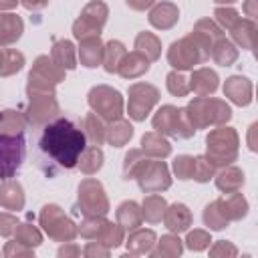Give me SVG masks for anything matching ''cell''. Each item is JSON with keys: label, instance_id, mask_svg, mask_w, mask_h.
Masks as SVG:
<instances>
[{"label": "cell", "instance_id": "cell-1", "mask_svg": "<svg viewBox=\"0 0 258 258\" xmlns=\"http://www.w3.org/2000/svg\"><path fill=\"white\" fill-rule=\"evenodd\" d=\"M85 147L87 137L83 131V121L75 115L60 113L36 129L32 155L36 167L46 177H54L58 171L75 169Z\"/></svg>", "mask_w": 258, "mask_h": 258}, {"label": "cell", "instance_id": "cell-2", "mask_svg": "<svg viewBox=\"0 0 258 258\" xmlns=\"http://www.w3.org/2000/svg\"><path fill=\"white\" fill-rule=\"evenodd\" d=\"M183 109L194 129L226 125L232 119L230 105L224 99H216V97H194Z\"/></svg>", "mask_w": 258, "mask_h": 258}, {"label": "cell", "instance_id": "cell-3", "mask_svg": "<svg viewBox=\"0 0 258 258\" xmlns=\"http://www.w3.org/2000/svg\"><path fill=\"white\" fill-rule=\"evenodd\" d=\"M238 133L232 127L218 125L206 135V157L214 167L230 165L238 159Z\"/></svg>", "mask_w": 258, "mask_h": 258}, {"label": "cell", "instance_id": "cell-4", "mask_svg": "<svg viewBox=\"0 0 258 258\" xmlns=\"http://www.w3.org/2000/svg\"><path fill=\"white\" fill-rule=\"evenodd\" d=\"M208 58L210 50L191 32L179 40H173L167 48V62L173 67V71H194L196 64H202Z\"/></svg>", "mask_w": 258, "mask_h": 258}, {"label": "cell", "instance_id": "cell-5", "mask_svg": "<svg viewBox=\"0 0 258 258\" xmlns=\"http://www.w3.org/2000/svg\"><path fill=\"white\" fill-rule=\"evenodd\" d=\"M151 125L157 133L173 137V139H189L196 133L194 125L189 123L185 115V109L175 107V105H161L157 113L153 115Z\"/></svg>", "mask_w": 258, "mask_h": 258}, {"label": "cell", "instance_id": "cell-6", "mask_svg": "<svg viewBox=\"0 0 258 258\" xmlns=\"http://www.w3.org/2000/svg\"><path fill=\"white\" fill-rule=\"evenodd\" d=\"M38 222L44 230V234L52 242H73L79 232L77 224L64 214V210L56 204H44L38 214Z\"/></svg>", "mask_w": 258, "mask_h": 258}, {"label": "cell", "instance_id": "cell-7", "mask_svg": "<svg viewBox=\"0 0 258 258\" xmlns=\"http://www.w3.org/2000/svg\"><path fill=\"white\" fill-rule=\"evenodd\" d=\"M26 97L28 101L22 107V115H24L26 127L32 131H36L38 127H42L44 123L52 121L62 113L54 93H28Z\"/></svg>", "mask_w": 258, "mask_h": 258}, {"label": "cell", "instance_id": "cell-8", "mask_svg": "<svg viewBox=\"0 0 258 258\" xmlns=\"http://www.w3.org/2000/svg\"><path fill=\"white\" fill-rule=\"evenodd\" d=\"M77 210L83 214V218H87V216H107L111 206H109V198H107V194L103 189V183L99 179L85 177L79 183Z\"/></svg>", "mask_w": 258, "mask_h": 258}, {"label": "cell", "instance_id": "cell-9", "mask_svg": "<svg viewBox=\"0 0 258 258\" xmlns=\"http://www.w3.org/2000/svg\"><path fill=\"white\" fill-rule=\"evenodd\" d=\"M87 103L93 109V113H97L107 123L119 119L125 107L121 93L109 85H95L87 95Z\"/></svg>", "mask_w": 258, "mask_h": 258}, {"label": "cell", "instance_id": "cell-10", "mask_svg": "<svg viewBox=\"0 0 258 258\" xmlns=\"http://www.w3.org/2000/svg\"><path fill=\"white\" fill-rule=\"evenodd\" d=\"M109 8L103 0H91L79 14V18L73 22V34L77 40L89 38V36H99L107 24Z\"/></svg>", "mask_w": 258, "mask_h": 258}, {"label": "cell", "instance_id": "cell-11", "mask_svg": "<svg viewBox=\"0 0 258 258\" xmlns=\"http://www.w3.org/2000/svg\"><path fill=\"white\" fill-rule=\"evenodd\" d=\"M135 179L143 194H159L171 187V175L167 163L155 157H147V161L137 171Z\"/></svg>", "mask_w": 258, "mask_h": 258}, {"label": "cell", "instance_id": "cell-12", "mask_svg": "<svg viewBox=\"0 0 258 258\" xmlns=\"http://www.w3.org/2000/svg\"><path fill=\"white\" fill-rule=\"evenodd\" d=\"M127 95V113L133 121H145L151 109L159 103V89L151 83H133Z\"/></svg>", "mask_w": 258, "mask_h": 258}, {"label": "cell", "instance_id": "cell-13", "mask_svg": "<svg viewBox=\"0 0 258 258\" xmlns=\"http://www.w3.org/2000/svg\"><path fill=\"white\" fill-rule=\"evenodd\" d=\"M24 155H26L24 135L18 137L0 135V179L14 177L22 167Z\"/></svg>", "mask_w": 258, "mask_h": 258}, {"label": "cell", "instance_id": "cell-14", "mask_svg": "<svg viewBox=\"0 0 258 258\" xmlns=\"http://www.w3.org/2000/svg\"><path fill=\"white\" fill-rule=\"evenodd\" d=\"M189 83V91L196 97H210L218 91L220 87V77L214 69L210 67H200L196 71H191V77L187 79Z\"/></svg>", "mask_w": 258, "mask_h": 258}, {"label": "cell", "instance_id": "cell-15", "mask_svg": "<svg viewBox=\"0 0 258 258\" xmlns=\"http://www.w3.org/2000/svg\"><path fill=\"white\" fill-rule=\"evenodd\" d=\"M224 97L238 107H248L252 103V83L242 75H232L224 83Z\"/></svg>", "mask_w": 258, "mask_h": 258}, {"label": "cell", "instance_id": "cell-16", "mask_svg": "<svg viewBox=\"0 0 258 258\" xmlns=\"http://www.w3.org/2000/svg\"><path fill=\"white\" fill-rule=\"evenodd\" d=\"M163 224L169 232L173 234H181L185 230H189L191 226V212L185 204H171V206H165V212H163Z\"/></svg>", "mask_w": 258, "mask_h": 258}, {"label": "cell", "instance_id": "cell-17", "mask_svg": "<svg viewBox=\"0 0 258 258\" xmlns=\"http://www.w3.org/2000/svg\"><path fill=\"white\" fill-rule=\"evenodd\" d=\"M149 24L157 30H169L177 24L179 20V8L173 2H159L153 4V8L149 10Z\"/></svg>", "mask_w": 258, "mask_h": 258}, {"label": "cell", "instance_id": "cell-18", "mask_svg": "<svg viewBox=\"0 0 258 258\" xmlns=\"http://www.w3.org/2000/svg\"><path fill=\"white\" fill-rule=\"evenodd\" d=\"M220 212L224 214V218L228 222H240L242 218H246L248 214V202L240 191H232V194H224L222 198L216 200Z\"/></svg>", "mask_w": 258, "mask_h": 258}, {"label": "cell", "instance_id": "cell-19", "mask_svg": "<svg viewBox=\"0 0 258 258\" xmlns=\"http://www.w3.org/2000/svg\"><path fill=\"white\" fill-rule=\"evenodd\" d=\"M105 42L99 36H89L79 40V60L87 69H97L103 62Z\"/></svg>", "mask_w": 258, "mask_h": 258}, {"label": "cell", "instance_id": "cell-20", "mask_svg": "<svg viewBox=\"0 0 258 258\" xmlns=\"http://www.w3.org/2000/svg\"><path fill=\"white\" fill-rule=\"evenodd\" d=\"M0 208L18 212L24 208V189L16 179H2L0 183Z\"/></svg>", "mask_w": 258, "mask_h": 258}, {"label": "cell", "instance_id": "cell-21", "mask_svg": "<svg viewBox=\"0 0 258 258\" xmlns=\"http://www.w3.org/2000/svg\"><path fill=\"white\" fill-rule=\"evenodd\" d=\"M149 67H151V62L141 52L133 50V52H127L123 56V60L119 62L117 75L123 77V79H129V81L131 79H139V77H143L149 71Z\"/></svg>", "mask_w": 258, "mask_h": 258}, {"label": "cell", "instance_id": "cell-22", "mask_svg": "<svg viewBox=\"0 0 258 258\" xmlns=\"http://www.w3.org/2000/svg\"><path fill=\"white\" fill-rule=\"evenodd\" d=\"M24 32V22L18 14L0 12V46H10L20 40Z\"/></svg>", "mask_w": 258, "mask_h": 258}, {"label": "cell", "instance_id": "cell-23", "mask_svg": "<svg viewBox=\"0 0 258 258\" xmlns=\"http://www.w3.org/2000/svg\"><path fill=\"white\" fill-rule=\"evenodd\" d=\"M256 32H258L256 20H250V18H240L230 28V36H232L234 44H238L244 50H252L254 48V44H256Z\"/></svg>", "mask_w": 258, "mask_h": 258}, {"label": "cell", "instance_id": "cell-24", "mask_svg": "<svg viewBox=\"0 0 258 258\" xmlns=\"http://www.w3.org/2000/svg\"><path fill=\"white\" fill-rule=\"evenodd\" d=\"M155 240H157V236H155L153 230L133 228L131 234H129L127 240H125V246H127V252H129V254L143 256V254H149V252H151Z\"/></svg>", "mask_w": 258, "mask_h": 258}, {"label": "cell", "instance_id": "cell-25", "mask_svg": "<svg viewBox=\"0 0 258 258\" xmlns=\"http://www.w3.org/2000/svg\"><path fill=\"white\" fill-rule=\"evenodd\" d=\"M216 177V187L224 194H232V191H240L242 185H244V171L240 167H234L232 163L230 165H224L218 173H214Z\"/></svg>", "mask_w": 258, "mask_h": 258}, {"label": "cell", "instance_id": "cell-26", "mask_svg": "<svg viewBox=\"0 0 258 258\" xmlns=\"http://www.w3.org/2000/svg\"><path fill=\"white\" fill-rule=\"evenodd\" d=\"M30 73L36 75V77H40V79H44V81H48V83H52V85H58V83L64 81V71L48 54L36 56L34 62H32Z\"/></svg>", "mask_w": 258, "mask_h": 258}, {"label": "cell", "instance_id": "cell-27", "mask_svg": "<svg viewBox=\"0 0 258 258\" xmlns=\"http://www.w3.org/2000/svg\"><path fill=\"white\" fill-rule=\"evenodd\" d=\"M141 151L155 159H165L171 153V143L157 131H147L141 137Z\"/></svg>", "mask_w": 258, "mask_h": 258}, {"label": "cell", "instance_id": "cell-28", "mask_svg": "<svg viewBox=\"0 0 258 258\" xmlns=\"http://www.w3.org/2000/svg\"><path fill=\"white\" fill-rule=\"evenodd\" d=\"M50 58L62 69V71H73L77 69V52H75V44L67 38H58L52 42L50 48Z\"/></svg>", "mask_w": 258, "mask_h": 258}, {"label": "cell", "instance_id": "cell-29", "mask_svg": "<svg viewBox=\"0 0 258 258\" xmlns=\"http://www.w3.org/2000/svg\"><path fill=\"white\" fill-rule=\"evenodd\" d=\"M210 58L220 67H232L238 60V48L230 38L220 36L210 48Z\"/></svg>", "mask_w": 258, "mask_h": 258}, {"label": "cell", "instance_id": "cell-30", "mask_svg": "<svg viewBox=\"0 0 258 258\" xmlns=\"http://www.w3.org/2000/svg\"><path fill=\"white\" fill-rule=\"evenodd\" d=\"M115 218H117V224L123 230H133V228H139L143 224L141 206L133 200H127V202L119 204V208L115 210Z\"/></svg>", "mask_w": 258, "mask_h": 258}, {"label": "cell", "instance_id": "cell-31", "mask_svg": "<svg viewBox=\"0 0 258 258\" xmlns=\"http://www.w3.org/2000/svg\"><path fill=\"white\" fill-rule=\"evenodd\" d=\"M107 121H103L97 113H87L83 119V131L85 137L91 145H103L105 143V135H107Z\"/></svg>", "mask_w": 258, "mask_h": 258}, {"label": "cell", "instance_id": "cell-32", "mask_svg": "<svg viewBox=\"0 0 258 258\" xmlns=\"http://www.w3.org/2000/svg\"><path fill=\"white\" fill-rule=\"evenodd\" d=\"M135 50L137 52H141L149 62H155L159 56H161V40L153 34V32H147V30H143V32H139L137 36H135Z\"/></svg>", "mask_w": 258, "mask_h": 258}, {"label": "cell", "instance_id": "cell-33", "mask_svg": "<svg viewBox=\"0 0 258 258\" xmlns=\"http://www.w3.org/2000/svg\"><path fill=\"white\" fill-rule=\"evenodd\" d=\"M133 137V125L127 121V119H115L109 123L107 127V135H105V141H109L113 147H123L129 143V139Z\"/></svg>", "mask_w": 258, "mask_h": 258}, {"label": "cell", "instance_id": "cell-34", "mask_svg": "<svg viewBox=\"0 0 258 258\" xmlns=\"http://www.w3.org/2000/svg\"><path fill=\"white\" fill-rule=\"evenodd\" d=\"M165 198L159 196V194H149L145 196L143 204H141V216L147 224H159L161 218H163V212H165Z\"/></svg>", "mask_w": 258, "mask_h": 258}, {"label": "cell", "instance_id": "cell-35", "mask_svg": "<svg viewBox=\"0 0 258 258\" xmlns=\"http://www.w3.org/2000/svg\"><path fill=\"white\" fill-rule=\"evenodd\" d=\"M153 246L155 248H151V252H149L153 258H173L183 252V244L177 238V234H165L159 240H155Z\"/></svg>", "mask_w": 258, "mask_h": 258}, {"label": "cell", "instance_id": "cell-36", "mask_svg": "<svg viewBox=\"0 0 258 258\" xmlns=\"http://www.w3.org/2000/svg\"><path fill=\"white\" fill-rule=\"evenodd\" d=\"M24 67V54L16 48L0 46V77H12Z\"/></svg>", "mask_w": 258, "mask_h": 258}, {"label": "cell", "instance_id": "cell-37", "mask_svg": "<svg viewBox=\"0 0 258 258\" xmlns=\"http://www.w3.org/2000/svg\"><path fill=\"white\" fill-rule=\"evenodd\" d=\"M103 161H105V155H103L101 147L99 145H91V147H85V151L81 153L77 167L81 169V173L93 175L103 167Z\"/></svg>", "mask_w": 258, "mask_h": 258}, {"label": "cell", "instance_id": "cell-38", "mask_svg": "<svg viewBox=\"0 0 258 258\" xmlns=\"http://www.w3.org/2000/svg\"><path fill=\"white\" fill-rule=\"evenodd\" d=\"M109 220L105 216H87L81 220V224L77 226V232L85 238V240H95L99 242V238L103 236V232L107 230Z\"/></svg>", "mask_w": 258, "mask_h": 258}, {"label": "cell", "instance_id": "cell-39", "mask_svg": "<svg viewBox=\"0 0 258 258\" xmlns=\"http://www.w3.org/2000/svg\"><path fill=\"white\" fill-rule=\"evenodd\" d=\"M127 54V48H125V44L121 42V40H109L107 44H105V50H103V69L107 71V73H117V69H119V62L123 60V56Z\"/></svg>", "mask_w": 258, "mask_h": 258}, {"label": "cell", "instance_id": "cell-40", "mask_svg": "<svg viewBox=\"0 0 258 258\" xmlns=\"http://www.w3.org/2000/svg\"><path fill=\"white\" fill-rule=\"evenodd\" d=\"M14 240L20 242V244H24V246H28V248H36V246L42 244V234H40V230L36 226H32V224H20L18 222V226L14 230Z\"/></svg>", "mask_w": 258, "mask_h": 258}, {"label": "cell", "instance_id": "cell-41", "mask_svg": "<svg viewBox=\"0 0 258 258\" xmlns=\"http://www.w3.org/2000/svg\"><path fill=\"white\" fill-rule=\"evenodd\" d=\"M147 157L149 155H145L141 149H129L125 153V159H123V177L125 179H135L137 171L147 161Z\"/></svg>", "mask_w": 258, "mask_h": 258}, {"label": "cell", "instance_id": "cell-42", "mask_svg": "<svg viewBox=\"0 0 258 258\" xmlns=\"http://www.w3.org/2000/svg\"><path fill=\"white\" fill-rule=\"evenodd\" d=\"M202 218H204V224H206L210 230H224V228H228V226H230V222H228V220L224 218V214L220 212V208H218L216 200H214V202H210V204L204 208Z\"/></svg>", "mask_w": 258, "mask_h": 258}, {"label": "cell", "instance_id": "cell-43", "mask_svg": "<svg viewBox=\"0 0 258 258\" xmlns=\"http://www.w3.org/2000/svg\"><path fill=\"white\" fill-rule=\"evenodd\" d=\"M165 87H167L169 95H173V97H185V95L189 93V83H187V79L183 77L181 71H171V73H167V77H165Z\"/></svg>", "mask_w": 258, "mask_h": 258}, {"label": "cell", "instance_id": "cell-44", "mask_svg": "<svg viewBox=\"0 0 258 258\" xmlns=\"http://www.w3.org/2000/svg\"><path fill=\"white\" fill-rule=\"evenodd\" d=\"M240 18H242V16H240L238 10L232 8V6H218V8L214 10V22H216L222 30H230Z\"/></svg>", "mask_w": 258, "mask_h": 258}, {"label": "cell", "instance_id": "cell-45", "mask_svg": "<svg viewBox=\"0 0 258 258\" xmlns=\"http://www.w3.org/2000/svg\"><path fill=\"white\" fill-rule=\"evenodd\" d=\"M216 173V167L208 161L206 155H196L194 157V173H191V179L200 181V183H206L214 177Z\"/></svg>", "mask_w": 258, "mask_h": 258}, {"label": "cell", "instance_id": "cell-46", "mask_svg": "<svg viewBox=\"0 0 258 258\" xmlns=\"http://www.w3.org/2000/svg\"><path fill=\"white\" fill-rule=\"evenodd\" d=\"M173 173L177 175V179H191L194 173V155H177L171 163Z\"/></svg>", "mask_w": 258, "mask_h": 258}, {"label": "cell", "instance_id": "cell-47", "mask_svg": "<svg viewBox=\"0 0 258 258\" xmlns=\"http://www.w3.org/2000/svg\"><path fill=\"white\" fill-rule=\"evenodd\" d=\"M210 242H212V238H210V232H206V230H191L185 238V246L194 252L206 250L210 246Z\"/></svg>", "mask_w": 258, "mask_h": 258}, {"label": "cell", "instance_id": "cell-48", "mask_svg": "<svg viewBox=\"0 0 258 258\" xmlns=\"http://www.w3.org/2000/svg\"><path fill=\"white\" fill-rule=\"evenodd\" d=\"M238 254V248L232 244V242H228V240H218L212 248H210V256H214V258H220V256H224V258H234Z\"/></svg>", "mask_w": 258, "mask_h": 258}, {"label": "cell", "instance_id": "cell-49", "mask_svg": "<svg viewBox=\"0 0 258 258\" xmlns=\"http://www.w3.org/2000/svg\"><path fill=\"white\" fill-rule=\"evenodd\" d=\"M18 226V218L8 214V212H0V236L10 238L14 236V230Z\"/></svg>", "mask_w": 258, "mask_h": 258}, {"label": "cell", "instance_id": "cell-50", "mask_svg": "<svg viewBox=\"0 0 258 258\" xmlns=\"http://www.w3.org/2000/svg\"><path fill=\"white\" fill-rule=\"evenodd\" d=\"M4 256H8V258H14V256H32V248H28V246L12 240V242H6Z\"/></svg>", "mask_w": 258, "mask_h": 258}, {"label": "cell", "instance_id": "cell-51", "mask_svg": "<svg viewBox=\"0 0 258 258\" xmlns=\"http://www.w3.org/2000/svg\"><path fill=\"white\" fill-rule=\"evenodd\" d=\"M109 252H111V248H107V246H103L101 242H95V240H91V242L85 246V250H83V254H85L87 258H95V256L107 258Z\"/></svg>", "mask_w": 258, "mask_h": 258}, {"label": "cell", "instance_id": "cell-52", "mask_svg": "<svg viewBox=\"0 0 258 258\" xmlns=\"http://www.w3.org/2000/svg\"><path fill=\"white\" fill-rule=\"evenodd\" d=\"M157 0H125V4L131 8V10H137V12H143V10H149Z\"/></svg>", "mask_w": 258, "mask_h": 258}, {"label": "cell", "instance_id": "cell-53", "mask_svg": "<svg viewBox=\"0 0 258 258\" xmlns=\"http://www.w3.org/2000/svg\"><path fill=\"white\" fill-rule=\"evenodd\" d=\"M48 2H50V0H20V4H22L26 10H32V12H38V10L46 8Z\"/></svg>", "mask_w": 258, "mask_h": 258}, {"label": "cell", "instance_id": "cell-54", "mask_svg": "<svg viewBox=\"0 0 258 258\" xmlns=\"http://www.w3.org/2000/svg\"><path fill=\"white\" fill-rule=\"evenodd\" d=\"M81 254V248L77 246V244H73V242H64V246L62 248H58V256H79Z\"/></svg>", "mask_w": 258, "mask_h": 258}, {"label": "cell", "instance_id": "cell-55", "mask_svg": "<svg viewBox=\"0 0 258 258\" xmlns=\"http://www.w3.org/2000/svg\"><path fill=\"white\" fill-rule=\"evenodd\" d=\"M256 4H258V0H246V2H244V6H242L244 14H246V16L250 18V20H256V16H258Z\"/></svg>", "mask_w": 258, "mask_h": 258}, {"label": "cell", "instance_id": "cell-56", "mask_svg": "<svg viewBox=\"0 0 258 258\" xmlns=\"http://www.w3.org/2000/svg\"><path fill=\"white\" fill-rule=\"evenodd\" d=\"M20 4V0H0V12L2 10H12Z\"/></svg>", "mask_w": 258, "mask_h": 258}, {"label": "cell", "instance_id": "cell-57", "mask_svg": "<svg viewBox=\"0 0 258 258\" xmlns=\"http://www.w3.org/2000/svg\"><path fill=\"white\" fill-rule=\"evenodd\" d=\"M254 129H256V123L250 127V133H248V147L252 151H256V141H254Z\"/></svg>", "mask_w": 258, "mask_h": 258}, {"label": "cell", "instance_id": "cell-58", "mask_svg": "<svg viewBox=\"0 0 258 258\" xmlns=\"http://www.w3.org/2000/svg\"><path fill=\"white\" fill-rule=\"evenodd\" d=\"M214 2H216V4H228V6H230V4H234V2H238V0H214Z\"/></svg>", "mask_w": 258, "mask_h": 258}]
</instances>
